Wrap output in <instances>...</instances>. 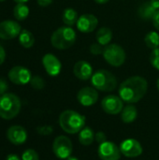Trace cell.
I'll return each instance as SVG.
<instances>
[{
  "instance_id": "ab89813d",
  "label": "cell",
  "mask_w": 159,
  "mask_h": 160,
  "mask_svg": "<svg viewBox=\"0 0 159 160\" xmlns=\"http://www.w3.org/2000/svg\"><path fill=\"white\" fill-rule=\"evenodd\" d=\"M157 90H158L159 92V78L158 80H157Z\"/></svg>"
},
{
  "instance_id": "d590c367",
  "label": "cell",
  "mask_w": 159,
  "mask_h": 160,
  "mask_svg": "<svg viewBox=\"0 0 159 160\" xmlns=\"http://www.w3.org/2000/svg\"><path fill=\"white\" fill-rule=\"evenodd\" d=\"M150 3L157 10H159V0H150Z\"/></svg>"
},
{
  "instance_id": "8d00e7d4",
  "label": "cell",
  "mask_w": 159,
  "mask_h": 160,
  "mask_svg": "<svg viewBox=\"0 0 159 160\" xmlns=\"http://www.w3.org/2000/svg\"><path fill=\"white\" fill-rule=\"evenodd\" d=\"M97 4H100V5H103V4H106L108 3L110 0H94Z\"/></svg>"
},
{
  "instance_id": "ac0fdd59",
  "label": "cell",
  "mask_w": 159,
  "mask_h": 160,
  "mask_svg": "<svg viewBox=\"0 0 159 160\" xmlns=\"http://www.w3.org/2000/svg\"><path fill=\"white\" fill-rule=\"evenodd\" d=\"M96 38H97V42H98L102 46L105 47V46L109 45L112 39V29L109 27H106V26L100 27L96 33Z\"/></svg>"
},
{
  "instance_id": "f35d334b",
  "label": "cell",
  "mask_w": 159,
  "mask_h": 160,
  "mask_svg": "<svg viewBox=\"0 0 159 160\" xmlns=\"http://www.w3.org/2000/svg\"><path fill=\"white\" fill-rule=\"evenodd\" d=\"M66 160H79V159H78L77 158H74V157H71V156H70L69 158H67Z\"/></svg>"
},
{
  "instance_id": "277c9868",
  "label": "cell",
  "mask_w": 159,
  "mask_h": 160,
  "mask_svg": "<svg viewBox=\"0 0 159 160\" xmlns=\"http://www.w3.org/2000/svg\"><path fill=\"white\" fill-rule=\"evenodd\" d=\"M21 111L20 98L11 93H6L0 97V117L5 120L13 119Z\"/></svg>"
},
{
  "instance_id": "8fae6325",
  "label": "cell",
  "mask_w": 159,
  "mask_h": 160,
  "mask_svg": "<svg viewBox=\"0 0 159 160\" xmlns=\"http://www.w3.org/2000/svg\"><path fill=\"white\" fill-rule=\"evenodd\" d=\"M8 79L11 82L17 85H24L30 82L32 75L29 69L22 66L13 67L8 71Z\"/></svg>"
},
{
  "instance_id": "d6a6232c",
  "label": "cell",
  "mask_w": 159,
  "mask_h": 160,
  "mask_svg": "<svg viewBox=\"0 0 159 160\" xmlns=\"http://www.w3.org/2000/svg\"><path fill=\"white\" fill-rule=\"evenodd\" d=\"M53 0H37L38 6L42 7V8H45V7H48L50 6L52 3Z\"/></svg>"
},
{
  "instance_id": "ba28073f",
  "label": "cell",
  "mask_w": 159,
  "mask_h": 160,
  "mask_svg": "<svg viewBox=\"0 0 159 160\" xmlns=\"http://www.w3.org/2000/svg\"><path fill=\"white\" fill-rule=\"evenodd\" d=\"M97 155L101 160H119L121 158V150L115 143L106 141L99 144Z\"/></svg>"
},
{
  "instance_id": "9c48e42d",
  "label": "cell",
  "mask_w": 159,
  "mask_h": 160,
  "mask_svg": "<svg viewBox=\"0 0 159 160\" xmlns=\"http://www.w3.org/2000/svg\"><path fill=\"white\" fill-rule=\"evenodd\" d=\"M102 110L112 115H116L121 113L124 109V101L122 98L115 95H109L105 97L101 101Z\"/></svg>"
},
{
  "instance_id": "603a6c76",
  "label": "cell",
  "mask_w": 159,
  "mask_h": 160,
  "mask_svg": "<svg viewBox=\"0 0 159 160\" xmlns=\"http://www.w3.org/2000/svg\"><path fill=\"white\" fill-rule=\"evenodd\" d=\"M19 42L23 48L29 49L35 43L34 35L30 31H28L26 29H23V30H22L21 34L19 35Z\"/></svg>"
},
{
  "instance_id": "7402d4cb",
  "label": "cell",
  "mask_w": 159,
  "mask_h": 160,
  "mask_svg": "<svg viewBox=\"0 0 159 160\" xmlns=\"http://www.w3.org/2000/svg\"><path fill=\"white\" fill-rule=\"evenodd\" d=\"M157 9L151 5L150 1L149 2H145L143 3L138 10V14L139 16L143 19V20H152L155 13H156Z\"/></svg>"
},
{
  "instance_id": "83f0119b",
  "label": "cell",
  "mask_w": 159,
  "mask_h": 160,
  "mask_svg": "<svg viewBox=\"0 0 159 160\" xmlns=\"http://www.w3.org/2000/svg\"><path fill=\"white\" fill-rule=\"evenodd\" d=\"M22 160H39V157L35 150L27 149L22 153Z\"/></svg>"
},
{
  "instance_id": "4316f807",
  "label": "cell",
  "mask_w": 159,
  "mask_h": 160,
  "mask_svg": "<svg viewBox=\"0 0 159 160\" xmlns=\"http://www.w3.org/2000/svg\"><path fill=\"white\" fill-rule=\"evenodd\" d=\"M150 63L156 69L159 70V48L152 51L150 54Z\"/></svg>"
},
{
  "instance_id": "ffe728a7",
  "label": "cell",
  "mask_w": 159,
  "mask_h": 160,
  "mask_svg": "<svg viewBox=\"0 0 159 160\" xmlns=\"http://www.w3.org/2000/svg\"><path fill=\"white\" fill-rule=\"evenodd\" d=\"M78 13L77 11L72 8H67L62 14V21L63 22L69 27H72L73 25H75L78 22Z\"/></svg>"
},
{
  "instance_id": "5b68a950",
  "label": "cell",
  "mask_w": 159,
  "mask_h": 160,
  "mask_svg": "<svg viewBox=\"0 0 159 160\" xmlns=\"http://www.w3.org/2000/svg\"><path fill=\"white\" fill-rule=\"evenodd\" d=\"M91 82L94 88L102 92H112L117 87L116 77L109 70L99 69L96 71L92 78Z\"/></svg>"
},
{
  "instance_id": "74e56055",
  "label": "cell",
  "mask_w": 159,
  "mask_h": 160,
  "mask_svg": "<svg viewBox=\"0 0 159 160\" xmlns=\"http://www.w3.org/2000/svg\"><path fill=\"white\" fill-rule=\"evenodd\" d=\"M17 4H20V3H22V4H24V3H26V2H28L29 0H14Z\"/></svg>"
},
{
  "instance_id": "e575fe53",
  "label": "cell",
  "mask_w": 159,
  "mask_h": 160,
  "mask_svg": "<svg viewBox=\"0 0 159 160\" xmlns=\"http://www.w3.org/2000/svg\"><path fill=\"white\" fill-rule=\"evenodd\" d=\"M6 160H21V159H20V158H19L17 155H15V154H9V155L7 157Z\"/></svg>"
},
{
  "instance_id": "52a82bcc",
  "label": "cell",
  "mask_w": 159,
  "mask_h": 160,
  "mask_svg": "<svg viewBox=\"0 0 159 160\" xmlns=\"http://www.w3.org/2000/svg\"><path fill=\"white\" fill-rule=\"evenodd\" d=\"M73 145L70 141L66 136H58L55 138L52 143L53 154L60 159H67L72 154Z\"/></svg>"
},
{
  "instance_id": "cb8c5ba5",
  "label": "cell",
  "mask_w": 159,
  "mask_h": 160,
  "mask_svg": "<svg viewBox=\"0 0 159 160\" xmlns=\"http://www.w3.org/2000/svg\"><path fill=\"white\" fill-rule=\"evenodd\" d=\"M29 15V8L25 4H17L13 8V16L18 21L25 20Z\"/></svg>"
},
{
  "instance_id": "7c38bea8",
  "label": "cell",
  "mask_w": 159,
  "mask_h": 160,
  "mask_svg": "<svg viewBox=\"0 0 159 160\" xmlns=\"http://www.w3.org/2000/svg\"><path fill=\"white\" fill-rule=\"evenodd\" d=\"M120 150H121V154L127 158H138L142 154V146L140 143V142H138L135 139H127L124 142H122V143L120 144Z\"/></svg>"
},
{
  "instance_id": "7a4b0ae2",
  "label": "cell",
  "mask_w": 159,
  "mask_h": 160,
  "mask_svg": "<svg viewBox=\"0 0 159 160\" xmlns=\"http://www.w3.org/2000/svg\"><path fill=\"white\" fill-rule=\"evenodd\" d=\"M61 128L68 134L79 133L85 126V117L72 110L64 111L59 116Z\"/></svg>"
},
{
  "instance_id": "30bf717a",
  "label": "cell",
  "mask_w": 159,
  "mask_h": 160,
  "mask_svg": "<svg viewBox=\"0 0 159 160\" xmlns=\"http://www.w3.org/2000/svg\"><path fill=\"white\" fill-rule=\"evenodd\" d=\"M22 32V27L19 22L12 20H6L0 22V38L8 40L13 39Z\"/></svg>"
},
{
  "instance_id": "d4e9b609",
  "label": "cell",
  "mask_w": 159,
  "mask_h": 160,
  "mask_svg": "<svg viewBox=\"0 0 159 160\" xmlns=\"http://www.w3.org/2000/svg\"><path fill=\"white\" fill-rule=\"evenodd\" d=\"M144 42L146 46L152 51L159 48V34L156 31H151L146 34L144 38Z\"/></svg>"
},
{
  "instance_id": "4fadbf2b",
  "label": "cell",
  "mask_w": 159,
  "mask_h": 160,
  "mask_svg": "<svg viewBox=\"0 0 159 160\" xmlns=\"http://www.w3.org/2000/svg\"><path fill=\"white\" fill-rule=\"evenodd\" d=\"M77 99L79 103L84 107H90L95 105L98 100L97 90L94 87L86 86L82 88L77 94Z\"/></svg>"
},
{
  "instance_id": "2e32d148",
  "label": "cell",
  "mask_w": 159,
  "mask_h": 160,
  "mask_svg": "<svg viewBox=\"0 0 159 160\" xmlns=\"http://www.w3.org/2000/svg\"><path fill=\"white\" fill-rule=\"evenodd\" d=\"M7 140L14 145H21L27 140V132L21 126H12L7 131Z\"/></svg>"
},
{
  "instance_id": "5bb4252c",
  "label": "cell",
  "mask_w": 159,
  "mask_h": 160,
  "mask_svg": "<svg viewBox=\"0 0 159 160\" xmlns=\"http://www.w3.org/2000/svg\"><path fill=\"white\" fill-rule=\"evenodd\" d=\"M98 20L94 14H82L79 17L76 23L77 29L82 33H91L97 27Z\"/></svg>"
},
{
  "instance_id": "484cf974",
  "label": "cell",
  "mask_w": 159,
  "mask_h": 160,
  "mask_svg": "<svg viewBox=\"0 0 159 160\" xmlns=\"http://www.w3.org/2000/svg\"><path fill=\"white\" fill-rule=\"evenodd\" d=\"M30 84H31V86L34 89H36V90H41L45 86V82H44V80L41 77H39V76H34V77L31 78Z\"/></svg>"
},
{
  "instance_id": "1f68e13d",
  "label": "cell",
  "mask_w": 159,
  "mask_h": 160,
  "mask_svg": "<svg viewBox=\"0 0 159 160\" xmlns=\"http://www.w3.org/2000/svg\"><path fill=\"white\" fill-rule=\"evenodd\" d=\"M152 22H153V25L155 26V28L159 31V10L156 11V13L152 19Z\"/></svg>"
},
{
  "instance_id": "f1b7e54d",
  "label": "cell",
  "mask_w": 159,
  "mask_h": 160,
  "mask_svg": "<svg viewBox=\"0 0 159 160\" xmlns=\"http://www.w3.org/2000/svg\"><path fill=\"white\" fill-rule=\"evenodd\" d=\"M89 51H90L91 54H93V55H99V54H102L103 53L104 46H102L98 42H95V43H93L90 46Z\"/></svg>"
},
{
  "instance_id": "44dd1931",
  "label": "cell",
  "mask_w": 159,
  "mask_h": 160,
  "mask_svg": "<svg viewBox=\"0 0 159 160\" xmlns=\"http://www.w3.org/2000/svg\"><path fill=\"white\" fill-rule=\"evenodd\" d=\"M95 141V133L90 128H83L79 132V142L82 145L89 146Z\"/></svg>"
},
{
  "instance_id": "6da1fadb",
  "label": "cell",
  "mask_w": 159,
  "mask_h": 160,
  "mask_svg": "<svg viewBox=\"0 0 159 160\" xmlns=\"http://www.w3.org/2000/svg\"><path fill=\"white\" fill-rule=\"evenodd\" d=\"M148 82L142 76H132L125 80L119 86V97L124 102L134 104L139 102L146 95Z\"/></svg>"
},
{
  "instance_id": "836d02e7",
  "label": "cell",
  "mask_w": 159,
  "mask_h": 160,
  "mask_svg": "<svg viewBox=\"0 0 159 160\" xmlns=\"http://www.w3.org/2000/svg\"><path fill=\"white\" fill-rule=\"evenodd\" d=\"M5 59H6V52H5V49L0 45V65L4 63Z\"/></svg>"
},
{
  "instance_id": "e0dca14e",
  "label": "cell",
  "mask_w": 159,
  "mask_h": 160,
  "mask_svg": "<svg viewBox=\"0 0 159 160\" xmlns=\"http://www.w3.org/2000/svg\"><path fill=\"white\" fill-rule=\"evenodd\" d=\"M73 74L81 81H88L93 76V68L87 61L80 60L73 67Z\"/></svg>"
},
{
  "instance_id": "8992f818",
  "label": "cell",
  "mask_w": 159,
  "mask_h": 160,
  "mask_svg": "<svg viewBox=\"0 0 159 160\" xmlns=\"http://www.w3.org/2000/svg\"><path fill=\"white\" fill-rule=\"evenodd\" d=\"M102 55L104 60L109 65L116 68L121 67L127 58L124 48L116 43H110L109 45L105 46Z\"/></svg>"
},
{
  "instance_id": "9a60e30c",
  "label": "cell",
  "mask_w": 159,
  "mask_h": 160,
  "mask_svg": "<svg viewBox=\"0 0 159 160\" xmlns=\"http://www.w3.org/2000/svg\"><path fill=\"white\" fill-rule=\"evenodd\" d=\"M42 65L48 73L52 77L58 76L62 70V64L60 60L52 53H46L42 58Z\"/></svg>"
},
{
  "instance_id": "3957f363",
  "label": "cell",
  "mask_w": 159,
  "mask_h": 160,
  "mask_svg": "<svg viewBox=\"0 0 159 160\" xmlns=\"http://www.w3.org/2000/svg\"><path fill=\"white\" fill-rule=\"evenodd\" d=\"M77 39V34L72 27L61 26L57 28L51 37L52 47L57 50H67L74 45Z\"/></svg>"
},
{
  "instance_id": "4dcf8cb0",
  "label": "cell",
  "mask_w": 159,
  "mask_h": 160,
  "mask_svg": "<svg viewBox=\"0 0 159 160\" xmlns=\"http://www.w3.org/2000/svg\"><path fill=\"white\" fill-rule=\"evenodd\" d=\"M95 140L100 144V143H102V142H104L107 141V137H106V135H105L104 132L99 131V132H97V133L95 135Z\"/></svg>"
},
{
  "instance_id": "d6986e66",
  "label": "cell",
  "mask_w": 159,
  "mask_h": 160,
  "mask_svg": "<svg viewBox=\"0 0 159 160\" xmlns=\"http://www.w3.org/2000/svg\"><path fill=\"white\" fill-rule=\"evenodd\" d=\"M137 116H138V110L132 104L124 107L123 111L121 112V120L125 124L133 123L137 119Z\"/></svg>"
},
{
  "instance_id": "f546056e",
  "label": "cell",
  "mask_w": 159,
  "mask_h": 160,
  "mask_svg": "<svg viewBox=\"0 0 159 160\" xmlns=\"http://www.w3.org/2000/svg\"><path fill=\"white\" fill-rule=\"evenodd\" d=\"M7 89H8L7 82L4 79L0 78V97L3 96L4 94H6V92L7 91Z\"/></svg>"
},
{
  "instance_id": "60d3db41",
  "label": "cell",
  "mask_w": 159,
  "mask_h": 160,
  "mask_svg": "<svg viewBox=\"0 0 159 160\" xmlns=\"http://www.w3.org/2000/svg\"><path fill=\"white\" fill-rule=\"evenodd\" d=\"M4 1H6V0H0V2H4Z\"/></svg>"
}]
</instances>
